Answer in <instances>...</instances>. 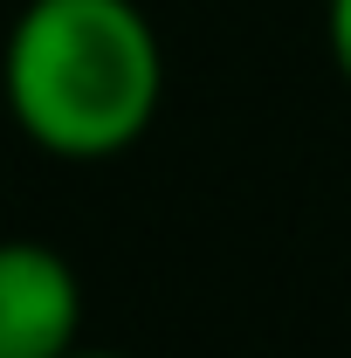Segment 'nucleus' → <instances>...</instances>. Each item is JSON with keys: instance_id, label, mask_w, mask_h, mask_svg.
Masks as SVG:
<instances>
[{"instance_id": "1", "label": "nucleus", "mask_w": 351, "mask_h": 358, "mask_svg": "<svg viewBox=\"0 0 351 358\" xmlns=\"http://www.w3.org/2000/svg\"><path fill=\"white\" fill-rule=\"evenodd\" d=\"M14 124L55 159H117L152 131L166 48L138 0H28L0 48Z\"/></svg>"}, {"instance_id": "2", "label": "nucleus", "mask_w": 351, "mask_h": 358, "mask_svg": "<svg viewBox=\"0 0 351 358\" xmlns=\"http://www.w3.org/2000/svg\"><path fill=\"white\" fill-rule=\"evenodd\" d=\"M83 338V282L48 241H0V358H62Z\"/></svg>"}, {"instance_id": "3", "label": "nucleus", "mask_w": 351, "mask_h": 358, "mask_svg": "<svg viewBox=\"0 0 351 358\" xmlns=\"http://www.w3.org/2000/svg\"><path fill=\"white\" fill-rule=\"evenodd\" d=\"M324 35H331V62H338V76L351 83V0H331V7H324Z\"/></svg>"}, {"instance_id": "4", "label": "nucleus", "mask_w": 351, "mask_h": 358, "mask_svg": "<svg viewBox=\"0 0 351 358\" xmlns=\"http://www.w3.org/2000/svg\"><path fill=\"white\" fill-rule=\"evenodd\" d=\"M62 358H124V352H83V345H76V352H62Z\"/></svg>"}]
</instances>
